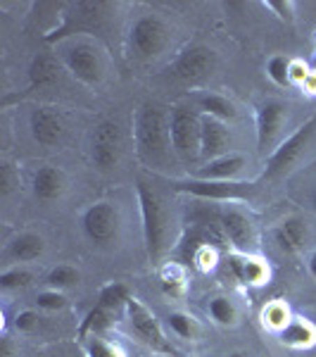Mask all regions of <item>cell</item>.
Instances as JSON below:
<instances>
[{"mask_svg": "<svg viewBox=\"0 0 316 357\" xmlns=\"http://www.w3.org/2000/svg\"><path fill=\"white\" fill-rule=\"evenodd\" d=\"M216 67V55L207 45H188L183 53L176 57L174 74L186 84H200L207 77H212Z\"/></svg>", "mask_w": 316, "mask_h": 357, "instance_id": "cell-9", "label": "cell"}, {"mask_svg": "<svg viewBox=\"0 0 316 357\" xmlns=\"http://www.w3.org/2000/svg\"><path fill=\"white\" fill-rule=\"evenodd\" d=\"M17 186V174H15V167L13 165H0V195L8 198L10 193L15 191Z\"/></svg>", "mask_w": 316, "mask_h": 357, "instance_id": "cell-34", "label": "cell"}, {"mask_svg": "<svg viewBox=\"0 0 316 357\" xmlns=\"http://www.w3.org/2000/svg\"><path fill=\"white\" fill-rule=\"evenodd\" d=\"M198 105H200V110H203V114H210V117L219 119V122H235V119H238L235 105L223 96H216V93L200 96Z\"/></svg>", "mask_w": 316, "mask_h": 357, "instance_id": "cell-21", "label": "cell"}, {"mask_svg": "<svg viewBox=\"0 0 316 357\" xmlns=\"http://www.w3.org/2000/svg\"><path fill=\"white\" fill-rule=\"evenodd\" d=\"M169 43V26L157 15H143L134 22L129 31V48L136 57L150 60L157 57Z\"/></svg>", "mask_w": 316, "mask_h": 357, "instance_id": "cell-5", "label": "cell"}, {"mask_svg": "<svg viewBox=\"0 0 316 357\" xmlns=\"http://www.w3.org/2000/svg\"><path fill=\"white\" fill-rule=\"evenodd\" d=\"M45 243L38 234H19L17 238L10 243V257L15 262H33L43 255Z\"/></svg>", "mask_w": 316, "mask_h": 357, "instance_id": "cell-19", "label": "cell"}, {"mask_svg": "<svg viewBox=\"0 0 316 357\" xmlns=\"http://www.w3.org/2000/svg\"><path fill=\"white\" fill-rule=\"evenodd\" d=\"M33 281V274L26 272V269H8V272L0 274V289L3 291H19V289H26V286H31Z\"/></svg>", "mask_w": 316, "mask_h": 357, "instance_id": "cell-29", "label": "cell"}, {"mask_svg": "<svg viewBox=\"0 0 316 357\" xmlns=\"http://www.w3.org/2000/svg\"><path fill=\"white\" fill-rule=\"evenodd\" d=\"M228 148H231L228 126L210 114H200V155L205 160H216L228 155Z\"/></svg>", "mask_w": 316, "mask_h": 357, "instance_id": "cell-13", "label": "cell"}, {"mask_svg": "<svg viewBox=\"0 0 316 357\" xmlns=\"http://www.w3.org/2000/svg\"><path fill=\"white\" fill-rule=\"evenodd\" d=\"M169 141L183 162H193L200 155V114L176 105L169 114Z\"/></svg>", "mask_w": 316, "mask_h": 357, "instance_id": "cell-4", "label": "cell"}, {"mask_svg": "<svg viewBox=\"0 0 316 357\" xmlns=\"http://www.w3.org/2000/svg\"><path fill=\"white\" fill-rule=\"evenodd\" d=\"M136 148L138 158L145 165H159L169 153V122L159 102L145 100L136 112Z\"/></svg>", "mask_w": 316, "mask_h": 357, "instance_id": "cell-1", "label": "cell"}, {"mask_svg": "<svg viewBox=\"0 0 316 357\" xmlns=\"http://www.w3.org/2000/svg\"><path fill=\"white\" fill-rule=\"evenodd\" d=\"M210 314L216 324H235V307L228 298H212L210 301Z\"/></svg>", "mask_w": 316, "mask_h": 357, "instance_id": "cell-30", "label": "cell"}, {"mask_svg": "<svg viewBox=\"0 0 316 357\" xmlns=\"http://www.w3.org/2000/svg\"><path fill=\"white\" fill-rule=\"evenodd\" d=\"M122 148H124V134H122V126L117 122L105 119V122L95 126L93 143H90V158H93V165L97 169L112 172L119 165Z\"/></svg>", "mask_w": 316, "mask_h": 357, "instance_id": "cell-7", "label": "cell"}, {"mask_svg": "<svg viewBox=\"0 0 316 357\" xmlns=\"http://www.w3.org/2000/svg\"><path fill=\"white\" fill-rule=\"evenodd\" d=\"M15 350H17L15 341L8 333H3V338H0V357H15Z\"/></svg>", "mask_w": 316, "mask_h": 357, "instance_id": "cell-37", "label": "cell"}, {"mask_svg": "<svg viewBox=\"0 0 316 357\" xmlns=\"http://www.w3.org/2000/svg\"><path fill=\"white\" fill-rule=\"evenodd\" d=\"M31 136L36 143L41 146L50 148V146H57L60 143L62 134H65V124H62V117L57 112H53L50 107H36L31 112Z\"/></svg>", "mask_w": 316, "mask_h": 357, "instance_id": "cell-15", "label": "cell"}, {"mask_svg": "<svg viewBox=\"0 0 316 357\" xmlns=\"http://www.w3.org/2000/svg\"><path fill=\"white\" fill-rule=\"evenodd\" d=\"M65 174H62L57 167H41V169L33 174V195H36L38 203H55L62 193H65Z\"/></svg>", "mask_w": 316, "mask_h": 357, "instance_id": "cell-16", "label": "cell"}, {"mask_svg": "<svg viewBox=\"0 0 316 357\" xmlns=\"http://www.w3.org/2000/svg\"><path fill=\"white\" fill-rule=\"evenodd\" d=\"M29 82L31 89H45L57 82V62L50 55H36L29 65Z\"/></svg>", "mask_w": 316, "mask_h": 357, "instance_id": "cell-20", "label": "cell"}, {"mask_svg": "<svg viewBox=\"0 0 316 357\" xmlns=\"http://www.w3.org/2000/svg\"><path fill=\"white\" fill-rule=\"evenodd\" d=\"M309 272H312V276L316 279V250L312 252V257H309Z\"/></svg>", "mask_w": 316, "mask_h": 357, "instance_id": "cell-38", "label": "cell"}, {"mask_svg": "<svg viewBox=\"0 0 316 357\" xmlns=\"http://www.w3.org/2000/svg\"><path fill=\"white\" fill-rule=\"evenodd\" d=\"M131 301V293L126 289V284H119V281H114V284H107L105 289L100 291V296H97V305L105 310H114L119 307H126V303Z\"/></svg>", "mask_w": 316, "mask_h": 357, "instance_id": "cell-24", "label": "cell"}, {"mask_svg": "<svg viewBox=\"0 0 316 357\" xmlns=\"http://www.w3.org/2000/svg\"><path fill=\"white\" fill-rule=\"evenodd\" d=\"M245 158L243 155H223V158L210 160L205 167H200L195 172V178H203V181H233L235 176L243 172Z\"/></svg>", "mask_w": 316, "mask_h": 357, "instance_id": "cell-17", "label": "cell"}, {"mask_svg": "<svg viewBox=\"0 0 316 357\" xmlns=\"http://www.w3.org/2000/svg\"><path fill=\"white\" fill-rule=\"evenodd\" d=\"M126 312H129V321H131V329L138 338H141L145 345H150L152 350H162V353H169V343H166L162 329L159 324L155 321V317L150 314V310L145 307L143 303H138L136 298H131L126 303Z\"/></svg>", "mask_w": 316, "mask_h": 357, "instance_id": "cell-12", "label": "cell"}, {"mask_svg": "<svg viewBox=\"0 0 316 357\" xmlns=\"http://www.w3.org/2000/svg\"><path fill=\"white\" fill-rule=\"evenodd\" d=\"M228 357H248V355H245V353H231Z\"/></svg>", "mask_w": 316, "mask_h": 357, "instance_id": "cell-39", "label": "cell"}, {"mask_svg": "<svg viewBox=\"0 0 316 357\" xmlns=\"http://www.w3.org/2000/svg\"><path fill=\"white\" fill-rule=\"evenodd\" d=\"M138 205L143 217V238H145V252L150 262H157L166 248V234H169V212L162 203L159 193L155 191L145 178L136 181Z\"/></svg>", "mask_w": 316, "mask_h": 357, "instance_id": "cell-2", "label": "cell"}, {"mask_svg": "<svg viewBox=\"0 0 316 357\" xmlns=\"http://www.w3.org/2000/svg\"><path fill=\"white\" fill-rule=\"evenodd\" d=\"M267 8H269V10H276L281 20L292 22V8H295V5H292L290 0H269Z\"/></svg>", "mask_w": 316, "mask_h": 357, "instance_id": "cell-36", "label": "cell"}, {"mask_svg": "<svg viewBox=\"0 0 316 357\" xmlns=\"http://www.w3.org/2000/svg\"><path fill=\"white\" fill-rule=\"evenodd\" d=\"M79 279H81V274L77 269L69 267V264H60V267H55L48 274L45 284L50 286V291H65V289H74L79 284Z\"/></svg>", "mask_w": 316, "mask_h": 357, "instance_id": "cell-26", "label": "cell"}, {"mask_svg": "<svg viewBox=\"0 0 316 357\" xmlns=\"http://www.w3.org/2000/svg\"><path fill=\"white\" fill-rule=\"evenodd\" d=\"M162 289L171 298H181L186 293V274L179 264H166L162 269Z\"/></svg>", "mask_w": 316, "mask_h": 357, "instance_id": "cell-25", "label": "cell"}, {"mask_svg": "<svg viewBox=\"0 0 316 357\" xmlns=\"http://www.w3.org/2000/svg\"><path fill=\"white\" fill-rule=\"evenodd\" d=\"M314 131H316V117L304 122L290 138H285V141L269 155L264 178H267V181H276V178H283L285 174H290L292 167L300 162L302 155L307 153L309 143H312V138H314Z\"/></svg>", "mask_w": 316, "mask_h": 357, "instance_id": "cell-3", "label": "cell"}, {"mask_svg": "<svg viewBox=\"0 0 316 357\" xmlns=\"http://www.w3.org/2000/svg\"><path fill=\"white\" fill-rule=\"evenodd\" d=\"M274 238L283 252H297L302 250L304 241H307V224L300 217H288L278 224V229L274 231Z\"/></svg>", "mask_w": 316, "mask_h": 357, "instance_id": "cell-18", "label": "cell"}, {"mask_svg": "<svg viewBox=\"0 0 316 357\" xmlns=\"http://www.w3.org/2000/svg\"><path fill=\"white\" fill-rule=\"evenodd\" d=\"M36 305L41 310H50V312H55V310L67 307V298L62 296L60 291H43V293H38Z\"/></svg>", "mask_w": 316, "mask_h": 357, "instance_id": "cell-33", "label": "cell"}, {"mask_svg": "<svg viewBox=\"0 0 316 357\" xmlns=\"http://www.w3.org/2000/svg\"><path fill=\"white\" fill-rule=\"evenodd\" d=\"M171 186L176 191L212 200H248L257 193V183L243 181H203V178H191V181H174Z\"/></svg>", "mask_w": 316, "mask_h": 357, "instance_id": "cell-8", "label": "cell"}, {"mask_svg": "<svg viewBox=\"0 0 316 357\" xmlns=\"http://www.w3.org/2000/svg\"><path fill=\"white\" fill-rule=\"evenodd\" d=\"M285 119H288V107L281 100H264L257 107V148L262 155L276 151L274 146L283 131Z\"/></svg>", "mask_w": 316, "mask_h": 357, "instance_id": "cell-10", "label": "cell"}, {"mask_svg": "<svg viewBox=\"0 0 316 357\" xmlns=\"http://www.w3.org/2000/svg\"><path fill=\"white\" fill-rule=\"evenodd\" d=\"M231 269L243 284H260L264 279V267L255 260H243V257H231Z\"/></svg>", "mask_w": 316, "mask_h": 357, "instance_id": "cell-27", "label": "cell"}, {"mask_svg": "<svg viewBox=\"0 0 316 357\" xmlns=\"http://www.w3.org/2000/svg\"><path fill=\"white\" fill-rule=\"evenodd\" d=\"M38 319H41V317H38L36 312L26 310V312H19L15 317V326L19 331H33V329H36V324H38Z\"/></svg>", "mask_w": 316, "mask_h": 357, "instance_id": "cell-35", "label": "cell"}, {"mask_svg": "<svg viewBox=\"0 0 316 357\" xmlns=\"http://www.w3.org/2000/svg\"><path fill=\"white\" fill-rule=\"evenodd\" d=\"M110 324H112V312L105 307H100V305H95V307L86 314L81 326H79V338H81V343H86L90 336H100Z\"/></svg>", "mask_w": 316, "mask_h": 357, "instance_id": "cell-23", "label": "cell"}, {"mask_svg": "<svg viewBox=\"0 0 316 357\" xmlns=\"http://www.w3.org/2000/svg\"><path fill=\"white\" fill-rule=\"evenodd\" d=\"M223 234L228 236V241L238 248V250H252L257 243V234H255V224L243 215L235 207H226L219 215Z\"/></svg>", "mask_w": 316, "mask_h": 357, "instance_id": "cell-14", "label": "cell"}, {"mask_svg": "<svg viewBox=\"0 0 316 357\" xmlns=\"http://www.w3.org/2000/svg\"><path fill=\"white\" fill-rule=\"evenodd\" d=\"M84 234L88 236L90 243L107 248L114 245L119 238V229H122V217H119V210L114 203H107V200H100V203L90 205L88 210L84 212Z\"/></svg>", "mask_w": 316, "mask_h": 357, "instance_id": "cell-6", "label": "cell"}, {"mask_svg": "<svg viewBox=\"0 0 316 357\" xmlns=\"http://www.w3.org/2000/svg\"><path fill=\"white\" fill-rule=\"evenodd\" d=\"M314 338H316L314 326L304 319H292L281 329V341L285 345H290V348H304V345H309Z\"/></svg>", "mask_w": 316, "mask_h": 357, "instance_id": "cell-22", "label": "cell"}, {"mask_svg": "<svg viewBox=\"0 0 316 357\" xmlns=\"http://www.w3.org/2000/svg\"><path fill=\"white\" fill-rule=\"evenodd\" d=\"M290 62L285 60L283 55H276L269 60L267 65V74L271 77V82H276L278 86H290L292 84V74H290Z\"/></svg>", "mask_w": 316, "mask_h": 357, "instance_id": "cell-31", "label": "cell"}, {"mask_svg": "<svg viewBox=\"0 0 316 357\" xmlns=\"http://www.w3.org/2000/svg\"><path fill=\"white\" fill-rule=\"evenodd\" d=\"M65 65L79 82L88 84V86H95L100 84L102 79V62H100V55L95 53L93 45L88 43H74L65 48Z\"/></svg>", "mask_w": 316, "mask_h": 357, "instance_id": "cell-11", "label": "cell"}, {"mask_svg": "<svg viewBox=\"0 0 316 357\" xmlns=\"http://www.w3.org/2000/svg\"><path fill=\"white\" fill-rule=\"evenodd\" d=\"M84 350H86V357H122L119 348L110 341L100 336H90L88 341L84 343Z\"/></svg>", "mask_w": 316, "mask_h": 357, "instance_id": "cell-32", "label": "cell"}, {"mask_svg": "<svg viewBox=\"0 0 316 357\" xmlns=\"http://www.w3.org/2000/svg\"><path fill=\"white\" fill-rule=\"evenodd\" d=\"M166 321H169L171 331H174L176 336L188 338V341H191V338H198L200 326L195 324L193 317H188V314H183V312H169V317H166Z\"/></svg>", "mask_w": 316, "mask_h": 357, "instance_id": "cell-28", "label": "cell"}]
</instances>
